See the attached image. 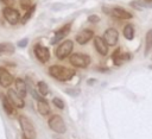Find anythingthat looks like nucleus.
Masks as SVG:
<instances>
[{
	"label": "nucleus",
	"instance_id": "20e7f679",
	"mask_svg": "<svg viewBox=\"0 0 152 139\" xmlns=\"http://www.w3.org/2000/svg\"><path fill=\"white\" fill-rule=\"evenodd\" d=\"M48 124H49V127L53 132H56L57 134H64L66 132L65 122H64V120H63V118L61 115H57V114L56 115H52L49 119Z\"/></svg>",
	"mask_w": 152,
	"mask_h": 139
},
{
	"label": "nucleus",
	"instance_id": "4468645a",
	"mask_svg": "<svg viewBox=\"0 0 152 139\" xmlns=\"http://www.w3.org/2000/svg\"><path fill=\"white\" fill-rule=\"evenodd\" d=\"M112 58H113V62H114L115 65H121L122 63H125V62H127V61L131 59V55L127 53V52H126V53L121 52V49L119 48V49H116V50L113 52Z\"/></svg>",
	"mask_w": 152,
	"mask_h": 139
},
{
	"label": "nucleus",
	"instance_id": "b1692460",
	"mask_svg": "<svg viewBox=\"0 0 152 139\" xmlns=\"http://www.w3.org/2000/svg\"><path fill=\"white\" fill-rule=\"evenodd\" d=\"M34 11H36V5H32L26 12H25V14L23 15V18H21V24H26L30 19H31V17L33 15V13H34Z\"/></svg>",
	"mask_w": 152,
	"mask_h": 139
},
{
	"label": "nucleus",
	"instance_id": "4be33fe9",
	"mask_svg": "<svg viewBox=\"0 0 152 139\" xmlns=\"http://www.w3.org/2000/svg\"><path fill=\"white\" fill-rule=\"evenodd\" d=\"M27 83V90H28V93L33 96V99H36L37 101H39V100H43L44 97L39 94V91H38V89H36L37 87H34L33 84H32V82L31 81H28V82H26Z\"/></svg>",
	"mask_w": 152,
	"mask_h": 139
},
{
	"label": "nucleus",
	"instance_id": "f257e3e1",
	"mask_svg": "<svg viewBox=\"0 0 152 139\" xmlns=\"http://www.w3.org/2000/svg\"><path fill=\"white\" fill-rule=\"evenodd\" d=\"M75 74H76V71L74 69H70V68H66L63 65H51L49 68V75L61 82L71 80L75 76Z\"/></svg>",
	"mask_w": 152,
	"mask_h": 139
},
{
	"label": "nucleus",
	"instance_id": "0eeeda50",
	"mask_svg": "<svg viewBox=\"0 0 152 139\" xmlns=\"http://www.w3.org/2000/svg\"><path fill=\"white\" fill-rule=\"evenodd\" d=\"M33 52L34 56L37 57V59L42 63H46L50 59V51L46 46L42 45V44H36L33 48Z\"/></svg>",
	"mask_w": 152,
	"mask_h": 139
},
{
	"label": "nucleus",
	"instance_id": "7ed1b4c3",
	"mask_svg": "<svg viewBox=\"0 0 152 139\" xmlns=\"http://www.w3.org/2000/svg\"><path fill=\"white\" fill-rule=\"evenodd\" d=\"M74 49V43L72 40L70 39H66V40H63L58 46L57 49L55 50V55L58 59H64L66 58L68 56H70L71 51Z\"/></svg>",
	"mask_w": 152,
	"mask_h": 139
},
{
	"label": "nucleus",
	"instance_id": "6ab92c4d",
	"mask_svg": "<svg viewBox=\"0 0 152 139\" xmlns=\"http://www.w3.org/2000/svg\"><path fill=\"white\" fill-rule=\"evenodd\" d=\"M152 51V29L148 30L146 32L145 36V51H144V56L147 57Z\"/></svg>",
	"mask_w": 152,
	"mask_h": 139
},
{
	"label": "nucleus",
	"instance_id": "dca6fc26",
	"mask_svg": "<svg viewBox=\"0 0 152 139\" xmlns=\"http://www.w3.org/2000/svg\"><path fill=\"white\" fill-rule=\"evenodd\" d=\"M0 101H1V105H2L4 110H5L8 115H13V114L15 113L14 106H13V103L10 101V99H8V96H7V95H5V94L0 93Z\"/></svg>",
	"mask_w": 152,
	"mask_h": 139
},
{
	"label": "nucleus",
	"instance_id": "6e6552de",
	"mask_svg": "<svg viewBox=\"0 0 152 139\" xmlns=\"http://www.w3.org/2000/svg\"><path fill=\"white\" fill-rule=\"evenodd\" d=\"M103 39L104 42L108 44V46H114L116 45L118 40H119V32L114 27H109L104 31L103 33Z\"/></svg>",
	"mask_w": 152,
	"mask_h": 139
},
{
	"label": "nucleus",
	"instance_id": "9b49d317",
	"mask_svg": "<svg viewBox=\"0 0 152 139\" xmlns=\"http://www.w3.org/2000/svg\"><path fill=\"white\" fill-rule=\"evenodd\" d=\"M14 77L11 72H8L5 68H0V86L4 88H10L14 82Z\"/></svg>",
	"mask_w": 152,
	"mask_h": 139
},
{
	"label": "nucleus",
	"instance_id": "f8f14e48",
	"mask_svg": "<svg viewBox=\"0 0 152 139\" xmlns=\"http://www.w3.org/2000/svg\"><path fill=\"white\" fill-rule=\"evenodd\" d=\"M70 29H71V23H69V24H66V25H63L59 30H57L56 32H55V36L52 37V39H51V44L52 45H55L56 43H58L59 40H62L69 32H70Z\"/></svg>",
	"mask_w": 152,
	"mask_h": 139
},
{
	"label": "nucleus",
	"instance_id": "2eb2a0df",
	"mask_svg": "<svg viewBox=\"0 0 152 139\" xmlns=\"http://www.w3.org/2000/svg\"><path fill=\"white\" fill-rule=\"evenodd\" d=\"M110 14L114 18L120 19V20H127V19H131L133 17L129 12H127L122 7H113V8H110Z\"/></svg>",
	"mask_w": 152,
	"mask_h": 139
},
{
	"label": "nucleus",
	"instance_id": "a211bd4d",
	"mask_svg": "<svg viewBox=\"0 0 152 139\" xmlns=\"http://www.w3.org/2000/svg\"><path fill=\"white\" fill-rule=\"evenodd\" d=\"M37 110L43 116H48L50 114V106H49V103L45 99L37 101Z\"/></svg>",
	"mask_w": 152,
	"mask_h": 139
},
{
	"label": "nucleus",
	"instance_id": "9d476101",
	"mask_svg": "<svg viewBox=\"0 0 152 139\" xmlns=\"http://www.w3.org/2000/svg\"><path fill=\"white\" fill-rule=\"evenodd\" d=\"M76 42L80 44V45H84L87 44L90 39L94 38V31L93 30H89V29H84L82 31H80L77 34H76Z\"/></svg>",
	"mask_w": 152,
	"mask_h": 139
},
{
	"label": "nucleus",
	"instance_id": "aec40b11",
	"mask_svg": "<svg viewBox=\"0 0 152 139\" xmlns=\"http://www.w3.org/2000/svg\"><path fill=\"white\" fill-rule=\"evenodd\" d=\"M15 48L12 43H0V56L2 55H12L14 53Z\"/></svg>",
	"mask_w": 152,
	"mask_h": 139
},
{
	"label": "nucleus",
	"instance_id": "f03ea898",
	"mask_svg": "<svg viewBox=\"0 0 152 139\" xmlns=\"http://www.w3.org/2000/svg\"><path fill=\"white\" fill-rule=\"evenodd\" d=\"M18 120H19V125L21 127V131H23V135L25 139H36V128L32 124V121L26 118L25 115H19L18 116Z\"/></svg>",
	"mask_w": 152,
	"mask_h": 139
},
{
	"label": "nucleus",
	"instance_id": "39448f33",
	"mask_svg": "<svg viewBox=\"0 0 152 139\" xmlns=\"http://www.w3.org/2000/svg\"><path fill=\"white\" fill-rule=\"evenodd\" d=\"M69 62L75 68H87L90 64V57L86 53H72L69 56Z\"/></svg>",
	"mask_w": 152,
	"mask_h": 139
},
{
	"label": "nucleus",
	"instance_id": "412c9836",
	"mask_svg": "<svg viewBox=\"0 0 152 139\" xmlns=\"http://www.w3.org/2000/svg\"><path fill=\"white\" fill-rule=\"evenodd\" d=\"M124 37L127 39V40H132L135 36V30H134V26L132 24H127L125 27H124Z\"/></svg>",
	"mask_w": 152,
	"mask_h": 139
},
{
	"label": "nucleus",
	"instance_id": "393cba45",
	"mask_svg": "<svg viewBox=\"0 0 152 139\" xmlns=\"http://www.w3.org/2000/svg\"><path fill=\"white\" fill-rule=\"evenodd\" d=\"M52 103H53V106L56 107V108H58V109H64V101L61 99V97H53L52 99Z\"/></svg>",
	"mask_w": 152,
	"mask_h": 139
},
{
	"label": "nucleus",
	"instance_id": "1a4fd4ad",
	"mask_svg": "<svg viewBox=\"0 0 152 139\" xmlns=\"http://www.w3.org/2000/svg\"><path fill=\"white\" fill-rule=\"evenodd\" d=\"M7 96H8V99H10V101L13 103V106L15 107V108H23L24 106H25V101H24V97H21L19 94H18V91L17 90H14V89H8L7 90V94H6Z\"/></svg>",
	"mask_w": 152,
	"mask_h": 139
},
{
	"label": "nucleus",
	"instance_id": "bb28decb",
	"mask_svg": "<svg viewBox=\"0 0 152 139\" xmlns=\"http://www.w3.org/2000/svg\"><path fill=\"white\" fill-rule=\"evenodd\" d=\"M99 21H100V17L96 14H90L88 17V23H90V24H96Z\"/></svg>",
	"mask_w": 152,
	"mask_h": 139
},
{
	"label": "nucleus",
	"instance_id": "7c9ffc66",
	"mask_svg": "<svg viewBox=\"0 0 152 139\" xmlns=\"http://www.w3.org/2000/svg\"><path fill=\"white\" fill-rule=\"evenodd\" d=\"M146 1H148V2H152V0H146Z\"/></svg>",
	"mask_w": 152,
	"mask_h": 139
},
{
	"label": "nucleus",
	"instance_id": "5701e85b",
	"mask_svg": "<svg viewBox=\"0 0 152 139\" xmlns=\"http://www.w3.org/2000/svg\"><path fill=\"white\" fill-rule=\"evenodd\" d=\"M37 89H38L39 94H40L43 97H44V96H46V95L50 93L49 86H48V83H46L45 81H39V82L37 83Z\"/></svg>",
	"mask_w": 152,
	"mask_h": 139
},
{
	"label": "nucleus",
	"instance_id": "f3484780",
	"mask_svg": "<svg viewBox=\"0 0 152 139\" xmlns=\"http://www.w3.org/2000/svg\"><path fill=\"white\" fill-rule=\"evenodd\" d=\"M14 84H15V90L18 91V94L21 97H25L26 94H27V83L23 78L18 77V78L14 80Z\"/></svg>",
	"mask_w": 152,
	"mask_h": 139
},
{
	"label": "nucleus",
	"instance_id": "c756f323",
	"mask_svg": "<svg viewBox=\"0 0 152 139\" xmlns=\"http://www.w3.org/2000/svg\"><path fill=\"white\" fill-rule=\"evenodd\" d=\"M53 139H63V138H62L61 135H57V134H56V135H53Z\"/></svg>",
	"mask_w": 152,
	"mask_h": 139
},
{
	"label": "nucleus",
	"instance_id": "a878e982",
	"mask_svg": "<svg viewBox=\"0 0 152 139\" xmlns=\"http://www.w3.org/2000/svg\"><path fill=\"white\" fill-rule=\"evenodd\" d=\"M32 5H33V4H32L31 0H20V6H21V8L26 10V11H27Z\"/></svg>",
	"mask_w": 152,
	"mask_h": 139
},
{
	"label": "nucleus",
	"instance_id": "cd10ccee",
	"mask_svg": "<svg viewBox=\"0 0 152 139\" xmlns=\"http://www.w3.org/2000/svg\"><path fill=\"white\" fill-rule=\"evenodd\" d=\"M27 43H28V38H23L18 42V46L19 48H25L27 45Z\"/></svg>",
	"mask_w": 152,
	"mask_h": 139
},
{
	"label": "nucleus",
	"instance_id": "ddd939ff",
	"mask_svg": "<svg viewBox=\"0 0 152 139\" xmlns=\"http://www.w3.org/2000/svg\"><path fill=\"white\" fill-rule=\"evenodd\" d=\"M94 48L101 56L108 55V44L104 42L103 37H94Z\"/></svg>",
	"mask_w": 152,
	"mask_h": 139
},
{
	"label": "nucleus",
	"instance_id": "c85d7f7f",
	"mask_svg": "<svg viewBox=\"0 0 152 139\" xmlns=\"http://www.w3.org/2000/svg\"><path fill=\"white\" fill-rule=\"evenodd\" d=\"M0 2H2V4L6 5V6L12 7V5L14 4V0H0Z\"/></svg>",
	"mask_w": 152,
	"mask_h": 139
},
{
	"label": "nucleus",
	"instance_id": "423d86ee",
	"mask_svg": "<svg viewBox=\"0 0 152 139\" xmlns=\"http://www.w3.org/2000/svg\"><path fill=\"white\" fill-rule=\"evenodd\" d=\"M2 15L5 18L6 21H8L11 25H15L18 24L21 19H20V15H19V12L13 8V7H10V6H6L4 7L2 10Z\"/></svg>",
	"mask_w": 152,
	"mask_h": 139
}]
</instances>
